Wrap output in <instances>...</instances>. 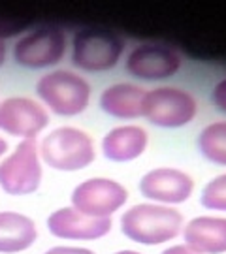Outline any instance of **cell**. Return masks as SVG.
Masks as SVG:
<instances>
[{
  "label": "cell",
  "mask_w": 226,
  "mask_h": 254,
  "mask_svg": "<svg viewBox=\"0 0 226 254\" xmlns=\"http://www.w3.org/2000/svg\"><path fill=\"white\" fill-rule=\"evenodd\" d=\"M128 200V189L111 177H87L77 183L70 194V205L94 218H113L125 211Z\"/></svg>",
  "instance_id": "cell-8"
},
{
  "label": "cell",
  "mask_w": 226,
  "mask_h": 254,
  "mask_svg": "<svg viewBox=\"0 0 226 254\" xmlns=\"http://www.w3.org/2000/svg\"><path fill=\"white\" fill-rule=\"evenodd\" d=\"M42 254H96L92 249L83 245H55Z\"/></svg>",
  "instance_id": "cell-20"
},
{
  "label": "cell",
  "mask_w": 226,
  "mask_h": 254,
  "mask_svg": "<svg viewBox=\"0 0 226 254\" xmlns=\"http://www.w3.org/2000/svg\"><path fill=\"white\" fill-rule=\"evenodd\" d=\"M185 217L177 207L138 201L119 218L121 234L140 247H168L181 237Z\"/></svg>",
  "instance_id": "cell-1"
},
{
  "label": "cell",
  "mask_w": 226,
  "mask_h": 254,
  "mask_svg": "<svg viewBox=\"0 0 226 254\" xmlns=\"http://www.w3.org/2000/svg\"><path fill=\"white\" fill-rule=\"evenodd\" d=\"M40 230L34 218L21 211H0V254H21L36 245Z\"/></svg>",
  "instance_id": "cell-16"
},
{
  "label": "cell",
  "mask_w": 226,
  "mask_h": 254,
  "mask_svg": "<svg viewBox=\"0 0 226 254\" xmlns=\"http://www.w3.org/2000/svg\"><path fill=\"white\" fill-rule=\"evenodd\" d=\"M211 104L213 108L226 115V77L219 79L211 89Z\"/></svg>",
  "instance_id": "cell-19"
},
{
  "label": "cell",
  "mask_w": 226,
  "mask_h": 254,
  "mask_svg": "<svg viewBox=\"0 0 226 254\" xmlns=\"http://www.w3.org/2000/svg\"><path fill=\"white\" fill-rule=\"evenodd\" d=\"M181 68L183 57L166 44L145 42L128 49L125 55V70L138 81H164L173 77Z\"/></svg>",
  "instance_id": "cell-10"
},
{
  "label": "cell",
  "mask_w": 226,
  "mask_h": 254,
  "mask_svg": "<svg viewBox=\"0 0 226 254\" xmlns=\"http://www.w3.org/2000/svg\"><path fill=\"white\" fill-rule=\"evenodd\" d=\"M145 89L132 81H119L108 85L98 96L102 113L119 121H134L142 117Z\"/></svg>",
  "instance_id": "cell-15"
},
{
  "label": "cell",
  "mask_w": 226,
  "mask_h": 254,
  "mask_svg": "<svg viewBox=\"0 0 226 254\" xmlns=\"http://www.w3.org/2000/svg\"><path fill=\"white\" fill-rule=\"evenodd\" d=\"M160 254H200V253L192 251L185 243H172V245L164 247L162 251H160Z\"/></svg>",
  "instance_id": "cell-21"
},
{
  "label": "cell",
  "mask_w": 226,
  "mask_h": 254,
  "mask_svg": "<svg viewBox=\"0 0 226 254\" xmlns=\"http://www.w3.org/2000/svg\"><path fill=\"white\" fill-rule=\"evenodd\" d=\"M42 162L55 172L75 173L96 160V145L89 132L77 127H57L38 141Z\"/></svg>",
  "instance_id": "cell-2"
},
{
  "label": "cell",
  "mask_w": 226,
  "mask_h": 254,
  "mask_svg": "<svg viewBox=\"0 0 226 254\" xmlns=\"http://www.w3.org/2000/svg\"><path fill=\"white\" fill-rule=\"evenodd\" d=\"M38 102L59 117H77L85 113L92 98V85L79 72L55 68L36 81Z\"/></svg>",
  "instance_id": "cell-3"
},
{
  "label": "cell",
  "mask_w": 226,
  "mask_h": 254,
  "mask_svg": "<svg viewBox=\"0 0 226 254\" xmlns=\"http://www.w3.org/2000/svg\"><path fill=\"white\" fill-rule=\"evenodd\" d=\"M200 113L196 96L187 89L162 85L145 92L142 117L156 128L177 130L189 127Z\"/></svg>",
  "instance_id": "cell-5"
},
{
  "label": "cell",
  "mask_w": 226,
  "mask_h": 254,
  "mask_svg": "<svg viewBox=\"0 0 226 254\" xmlns=\"http://www.w3.org/2000/svg\"><path fill=\"white\" fill-rule=\"evenodd\" d=\"M113 254H144L142 251H136V249H119Z\"/></svg>",
  "instance_id": "cell-24"
},
{
  "label": "cell",
  "mask_w": 226,
  "mask_h": 254,
  "mask_svg": "<svg viewBox=\"0 0 226 254\" xmlns=\"http://www.w3.org/2000/svg\"><path fill=\"white\" fill-rule=\"evenodd\" d=\"M200 205L213 215H226V172L211 177L202 187Z\"/></svg>",
  "instance_id": "cell-18"
},
{
  "label": "cell",
  "mask_w": 226,
  "mask_h": 254,
  "mask_svg": "<svg viewBox=\"0 0 226 254\" xmlns=\"http://www.w3.org/2000/svg\"><path fill=\"white\" fill-rule=\"evenodd\" d=\"M49 127V111L30 96H8L0 100V132L11 137L36 139Z\"/></svg>",
  "instance_id": "cell-11"
},
{
  "label": "cell",
  "mask_w": 226,
  "mask_h": 254,
  "mask_svg": "<svg viewBox=\"0 0 226 254\" xmlns=\"http://www.w3.org/2000/svg\"><path fill=\"white\" fill-rule=\"evenodd\" d=\"M196 149L204 160L226 168V121H213L202 128Z\"/></svg>",
  "instance_id": "cell-17"
},
{
  "label": "cell",
  "mask_w": 226,
  "mask_h": 254,
  "mask_svg": "<svg viewBox=\"0 0 226 254\" xmlns=\"http://www.w3.org/2000/svg\"><path fill=\"white\" fill-rule=\"evenodd\" d=\"M8 149H9V143H8V139H4V137L0 136V160L8 154Z\"/></svg>",
  "instance_id": "cell-23"
},
{
  "label": "cell",
  "mask_w": 226,
  "mask_h": 254,
  "mask_svg": "<svg viewBox=\"0 0 226 254\" xmlns=\"http://www.w3.org/2000/svg\"><path fill=\"white\" fill-rule=\"evenodd\" d=\"M181 239L200 254H226L225 215H196L185 220Z\"/></svg>",
  "instance_id": "cell-14"
},
{
  "label": "cell",
  "mask_w": 226,
  "mask_h": 254,
  "mask_svg": "<svg viewBox=\"0 0 226 254\" xmlns=\"http://www.w3.org/2000/svg\"><path fill=\"white\" fill-rule=\"evenodd\" d=\"M127 51L125 40L106 28H81L70 44L74 68L85 73L111 72L119 66Z\"/></svg>",
  "instance_id": "cell-4"
},
{
  "label": "cell",
  "mask_w": 226,
  "mask_h": 254,
  "mask_svg": "<svg viewBox=\"0 0 226 254\" xmlns=\"http://www.w3.org/2000/svg\"><path fill=\"white\" fill-rule=\"evenodd\" d=\"M138 190L145 201L179 209V205H185L194 196L196 183L189 172L181 168L158 166L140 177Z\"/></svg>",
  "instance_id": "cell-9"
},
{
  "label": "cell",
  "mask_w": 226,
  "mask_h": 254,
  "mask_svg": "<svg viewBox=\"0 0 226 254\" xmlns=\"http://www.w3.org/2000/svg\"><path fill=\"white\" fill-rule=\"evenodd\" d=\"M44 181L38 139H23L0 160V190L8 196H30Z\"/></svg>",
  "instance_id": "cell-7"
},
{
  "label": "cell",
  "mask_w": 226,
  "mask_h": 254,
  "mask_svg": "<svg viewBox=\"0 0 226 254\" xmlns=\"http://www.w3.org/2000/svg\"><path fill=\"white\" fill-rule=\"evenodd\" d=\"M6 59H8V47L4 40H0V68L6 64Z\"/></svg>",
  "instance_id": "cell-22"
},
{
  "label": "cell",
  "mask_w": 226,
  "mask_h": 254,
  "mask_svg": "<svg viewBox=\"0 0 226 254\" xmlns=\"http://www.w3.org/2000/svg\"><path fill=\"white\" fill-rule=\"evenodd\" d=\"M149 147V132L140 125H119L108 130L100 139L102 156L115 164L134 162Z\"/></svg>",
  "instance_id": "cell-13"
},
{
  "label": "cell",
  "mask_w": 226,
  "mask_h": 254,
  "mask_svg": "<svg viewBox=\"0 0 226 254\" xmlns=\"http://www.w3.org/2000/svg\"><path fill=\"white\" fill-rule=\"evenodd\" d=\"M47 232L68 243H94L108 237L113 230L111 218H94L83 215L72 205L55 209L45 220Z\"/></svg>",
  "instance_id": "cell-12"
},
{
  "label": "cell",
  "mask_w": 226,
  "mask_h": 254,
  "mask_svg": "<svg viewBox=\"0 0 226 254\" xmlns=\"http://www.w3.org/2000/svg\"><path fill=\"white\" fill-rule=\"evenodd\" d=\"M68 36L64 28L38 27L25 32L11 47V59L25 70H55L68 53Z\"/></svg>",
  "instance_id": "cell-6"
}]
</instances>
